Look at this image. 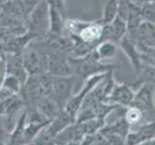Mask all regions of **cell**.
<instances>
[{"instance_id":"6da1fadb","label":"cell","mask_w":155,"mask_h":145,"mask_svg":"<svg viewBox=\"0 0 155 145\" xmlns=\"http://www.w3.org/2000/svg\"><path fill=\"white\" fill-rule=\"evenodd\" d=\"M68 61L72 68V76L76 79L85 81L94 74H105L113 71L116 66L101 64L94 50L83 57H68Z\"/></svg>"},{"instance_id":"7a4b0ae2","label":"cell","mask_w":155,"mask_h":145,"mask_svg":"<svg viewBox=\"0 0 155 145\" xmlns=\"http://www.w3.org/2000/svg\"><path fill=\"white\" fill-rule=\"evenodd\" d=\"M76 80L77 79L74 76H52V90L50 98L58 105L61 110L64 109L68 100L72 97V90Z\"/></svg>"},{"instance_id":"3957f363","label":"cell","mask_w":155,"mask_h":145,"mask_svg":"<svg viewBox=\"0 0 155 145\" xmlns=\"http://www.w3.org/2000/svg\"><path fill=\"white\" fill-rule=\"evenodd\" d=\"M106 74H94V76L90 77L85 80V84L81 87L79 92L76 95H72V97L68 100L67 105L64 107V110H65L68 115H71L74 121H75V118L77 115V112L79 111L80 107H81L83 101L86 98V96L89 94V92L93 88H94L106 76Z\"/></svg>"},{"instance_id":"277c9868","label":"cell","mask_w":155,"mask_h":145,"mask_svg":"<svg viewBox=\"0 0 155 145\" xmlns=\"http://www.w3.org/2000/svg\"><path fill=\"white\" fill-rule=\"evenodd\" d=\"M131 105L143 111L145 119L154 121V84L142 83V86L134 94Z\"/></svg>"},{"instance_id":"5b68a950","label":"cell","mask_w":155,"mask_h":145,"mask_svg":"<svg viewBox=\"0 0 155 145\" xmlns=\"http://www.w3.org/2000/svg\"><path fill=\"white\" fill-rule=\"evenodd\" d=\"M134 94L135 92L128 84L115 82L104 103L122 107H128L132 104Z\"/></svg>"},{"instance_id":"8992f818","label":"cell","mask_w":155,"mask_h":145,"mask_svg":"<svg viewBox=\"0 0 155 145\" xmlns=\"http://www.w3.org/2000/svg\"><path fill=\"white\" fill-rule=\"evenodd\" d=\"M46 68L48 69V74L53 77L72 76V68L68 58L62 52H52L47 55Z\"/></svg>"},{"instance_id":"52a82bcc","label":"cell","mask_w":155,"mask_h":145,"mask_svg":"<svg viewBox=\"0 0 155 145\" xmlns=\"http://www.w3.org/2000/svg\"><path fill=\"white\" fill-rule=\"evenodd\" d=\"M151 139H154V121L143 123L137 129H130L124 142L125 145H140Z\"/></svg>"},{"instance_id":"ba28073f","label":"cell","mask_w":155,"mask_h":145,"mask_svg":"<svg viewBox=\"0 0 155 145\" xmlns=\"http://www.w3.org/2000/svg\"><path fill=\"white\" fill-rule=\"evenodd\" d=\"M6 59V72L7 74H11L17 78L22 84V86L26 83L28 79V74L25 71L22 63L21 53L18 52H9Z\"/></svg>"},{"instance_id":"9c48e42d","label":"cell","mask_w":155,"mask_h":145,"mask_svg":"<svg viewBox=\"0 0 155 145\" xmlns=\"http://www.w3.org/2000/svg\"><path fill=\"white\" fill-rule=\"evenodd\" d=\"M119 45L122 50V51L124 52V54L129 59V61L131 62V65L133 67V70L135 71L136 76L138 77L139 74H140L143 64L141 61V53L137 50L135 43L126 34L125 36L122 37L121 40L119 42Z\"/></svg>"},{"instance_id":"30bf717a","label":"cell","mask_w":155,"mask_h":145,"mask_svg":"<svg viewBox=\"0 0 155 145\" xmlns=\"http://www.w3.org/2000/svg\"><path fill=\"white\" fill-rule=\"evenodd\" d=\"M36 109L46 120L51 121L60 113V107L50 97H42L36 102Z\"/></svg>"},{"instance_id":"8fae6325","label":"cell","mask_w":155,"mask_h":145,"mask_svg":"<svg viewBox=\"0 0 155 145\" xmlns=\"http://www.w3.org/2000/svg\"><path fill=\"white\" fill-rule=\"evenodd\" d=\"M26 123H27V110L24 109L19 116L14 130L11 131L8 145H25L23 136Z\"/></svg>"},{"instance_id":"7c38bea8","label":"cell","mask_w":155,"mask_h":145,"mask_svg":"<svg viewBox=\"0 0 155 145\" xmlns=\"http://www.w3.org/2000/svg\"><path fill=\"white\" fill-rule=\"evenodd\" d=\"M62 15L58 10L48 6V22H49V33L51 36L61 37L63 30L65 29V21Z\"/></svg>"},{"instance_id":"4fadbf2b","label":"cell","mask_w":155,"mask_h":145,"mask_svg":"<svg viewBox=\"0 0 155 145\" xmlns=\"http://www.w3.org/2000/svg\"><path fill=\"white\" fill-rule=\"evenodd\" d=\"M117 45L112 41H103L94 47V51L98 56L99 60L112 59L117 54Z\"/></svg>"},{"instance_id":"5bb4252c","label":"cell","mask_w":155,"mask_h":145,"mask_svg":"<svg viewBox=\"0 0 155 145\" xmlns=\"http://www.w3.org/2000/svg\"><path fill=\"white\" fill-rule=\"evenodd\" d=\"M124 119L127 122V124L129 125L130 129H133L142 125V123L145 120V115H143V111L137 109L136 106L130 105L125 109Z\"/></svg>"},{"instance_id":"9a60e30c","label":"cell","mask_w":155,"mask_h":145,"mask_svg":"<svg viewBox=\"0 0 155 145\" xmlns=\"http://www.w3.org/2000/svg\"><path fill=\"white\" fill-rule=\"evenodd\" d=\"M117 4H119V0H107L103 8L101 24H109L116 19L117 16Z\"/></svg>"},{"instance_id":"2e32d148","label":"cell","mask_w":155,"mask_h":145,"mask_svg":"<svg viewBox=\"0 0 155 145\" xmlns=\"http://www.w3.org/2000/svg\"><path fill=\"white\" fill-rule=\"evenodd\" d=\"M0 88H4L13 95H20L21 89H22V84L15 77L7 74Z\"/></svg>"},{"instance_id":"e0dca14e","label":"cell","mask_w":155,"mask_h":145,"mask_svg":"<svg viewBox=\"0 0 155 145\" xmlns=\"http://www.w3.org/2000/svg\"><path fill=\"white\" fill-rule=\"evenodd\" d=\"M143 21L154 23V1L143 2L141 7Z\"/></svg>"},{"instance_id":"ac0fdd59","label":"cell","mask_w":155,"mask_h":145,"mask_svg":"<svg viewBox=\"0 0 155 145\" xmlns=\"http://www.w3.org/2000/svg\"><path fill=\"white\" fill-rule=\"evenodd\" d=\"M41 1V0H21L20 3L22 5L23 12L27 16H29Z\"/></svg>"},{"instance_id":"d6986e66","label":"cell","mask_w":155,"mask_h":145,"mask_svg":"<svg viewBox=\"0 0 155 145\" xmlns=\"http://www.w3.org/2000/svg\"><path fill=\"white\" fill-rule=\"evenodd\" d=\"M11 132L4 126L2 120L0 119V145H8Z\"/></svg>"},{"instance_id":"ffe728a7","label":"cell","mask_w":155,"mask_h":145,"mask_svg":"<svg viewBox=\"0 0 155 145\" xmlns=\"http://www.w3.org/2000/svg\"><path fill=\"white\" fill-rule=\"evenodd\" d=\"M6 76V59H5V55L3 53L0 52V87H1L2 82Z\"/></svg>"},{"instance_id":"44dd1931","label":"cell","mask_w":155,"mask_h":145,"mask_svg":"<svg viewBox=\"0 0 155 145\" xmlns=\"http://www.w3.org/2000/svg\"><path fill=\"white\" fill-rule=\"evenodd\" d=\"M140 145H154V139H151V140H148V141H146L143 142Z\"/></svg>"},{"instance_id":"7402d4cb","label":"cell","mask_w":155,"mask_h":145,"mask_svg":"<svg viewBox=\"0 0 155 145\" xmlns=\"http://www.w3.org/2000/svg\"><path fill=\"white\" fill-rule=\"evenodd\" d=\"M8 0H0V4H2V3H5V2H7Z\"/></svg>"},{"instance_id":"603a6c76","label":"cell","mask_w":155,"mask_h":145,"mask_svg":"<svg viewBox=\"0 0 155 145\" xmlns=\"http://www.w3.org/2000/svg\"><path fill=\"white\" fill-rule=\"evenodd\" d=\"M66 1H67V0H62V2H63V3H64V2H66Z\"/></svg>"},{"instance_id":"cb8c5ba5","label":"cell","mask_w":155,"mask_h":145,"mask_svg":"<svg viewBox=\"0 0 155 145\" xmlns=\"http://www.w3.org/2000/svg\"><path fill=\"white\" fill-rule=\"evenodd\" d=\"M30 145H32V144H30Z\"/></svg>"}]
</instances>
